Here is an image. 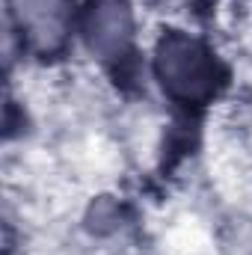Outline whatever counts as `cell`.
I'll return each mask as SVG.
<instances>
[{
  "mask_svg": "<svg viewBox=\"0 0 252 255\" xmlns=\"http://www.w3.org/2000/svg\"><path fill=\"white\" fill-rule=\"evenodd\" d=\"M163 89L181 101H205L217 86V65L211 54L187 36H169L157 54Z\"/></svg>",
  "mask_w": 252,
  "mask_h": 255,
  "instance_id": "obj_1",
  "label": "cell"
},
{
  "mask_svg": "<svg viewBox=\"0 0 252 255\" xmlns=\"http://www.w3.org/2000/svg\"><path fill=\"white\" fill-rule=\"evenodd\" d=\"M83 30H86L89 48L98 51L101 57L125 54L130 42V12L125 0H92Z\"/></svg>",
  "mask_w": 252,
  "mask_h": 255,
  "instance_id": "obj_2",
  "label": "cell"
},
{
  "mask_svg": "<svg viewBox=\"0 0 252 255\" xmlns=\"http://www.w3.org/2000/svg\"><path fill=\"white\" fill-rule=\"evenodd\" d=\"M21 27L39 42L54 45L65 33V3L63 0H21Z\"/></svg>",
  "mask_w": 252,
  "mask_h": 255,
  "instance_id": "obj_3",
  "label": "cell"
}]
</instances>
